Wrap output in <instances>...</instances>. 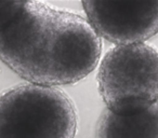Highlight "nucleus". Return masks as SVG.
<instances>
[{"mask_svg": "<svg viewBox=\"0 0 158 138\" xmlns=\"http://www.w3.org/2000/svg\"><path fill=\"white\" fill-rule=\"evenodd\" d=\"M102 49L79 14L41 1H0V59L27 83L81 81L97 68Z\"/></svg>", "mask_w": 158, "mask_h": 138, "instance_id": "1", "label": "nucleus"}, {"mask_svg": "<svg viewBox=\"0 0 158 138\" xmlns=\"http://www.w3.org/2000/svg\"><path fill=\"white\" fill-rule=\"evenodd\" d=\"M78 116L59 88L23 83L0 94V138H75Z\"/></svg>", "mask_w": 158, "mask_h": 138, "instance_id": "2", "label": "nucleus"}, {"mask_svg": "<svg viewBox=\"0 0 158 138\" xmlns=\"http://www.w3.org/2000/svg\"><path fill=\"white\" fill-rule=\"evenodd\" d=\"M97 78L110 112L145 111L158 103V50L146 43L115 45L102 58Z\"/></svg>", "mask_w": 158, "mask_h": 138, "instance_id": "3", "label": "nucleus"}, {"mask_svg": "<svg viewBox=\"0 0 158 138\" xmlns=\"http://www.w3.org/2000/svg\"><path fill=\"white\" fill-rule=\"evenodd\" d=\"M82 8L94 33L116 45L144 43L158 34V1H82Z\"/></svg>", "mask_w": 158, "mask_h": 138, "instance_id": "4", "label": "nucleus"}, {"mask_svg": "<svg viewBox=\"0 0 158 138\" xmlns=\"http://www.w3.org/2000/svg\"><path fill=\"white\" fill-rule=\"evenodd\" d=\"M98 138H158L157 106L130 116L105 109L98 120Z\"/></svg>", "mask_w": 158, "mask_h": 138, "instance_id": "5", "label": "nucleus"}, {"mask_svg": "<svg viewBox=\"0 0 158 138\" xmlns=\"http://www.w3.org/2000/svg\"><path fill=\"white\" fill-rule=\"evenodd\" d=\"M156 106H157V113H158V103H157V105H156Z\"/></svg>", "mask_w": 158, "mask_h": 138, "instance_id": "6", "label": "nucleus"}]
</instances>
